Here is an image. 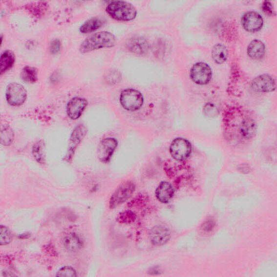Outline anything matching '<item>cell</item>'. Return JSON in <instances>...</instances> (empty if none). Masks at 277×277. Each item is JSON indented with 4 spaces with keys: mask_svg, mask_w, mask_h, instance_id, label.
<instances>
[{
    "mask_svg": "<svg viewBox=\"0 0 277 277\" xmlns=\"http://www.w3.org/2000/svg\"><path fill=\"white\" fill-rule=\"evenodd\" d=\"M88 102L86 99L81 97H75L68 102L67 106V113L68 117L72 120H77L81 117Z\"/></svg>",
    "mask_w": 277,
    "mask_h": 277,
    "instance_id": "13",
    "label": "cell"
},
{
    "mask_svg": "<svg viewBox=\"0 0 277 277\" xmlns=\"http://www.w3.org/2000/svg\"><path fill=\"white\" fill-rule=\"evenodd\" d=\"M135 188V185L132 181H127L121 184L109 199V208L115 209L125 203L133 194Z\"/></svg>",
    "mask_w": 277,
    "mask_h": 277,
    "instance_id": "4",
    "label": "cell"
},
{
    "mask_svg": "<svg viewBox=\"0 0 277 277\" xmlns=\"http://www.w3.org/2000/svg\"><path fill=\"white\" fill-rule=\"evenodd\" d=\"M156 198L160 202L166 204L173 197L174 190L172 184L168 181H163L158 186L155 192Z\"/></svg>",
    "mask_w": 277,
    "mask_h": 277,
    "instance_id": "15",
    "label": "cell"
},
{
    "mask_svg": "<svg viewBox=\"0 0 277 277\" xmlns=\"http://www.w3.org/2000/svg\"><path fill=\"white\" fill-rule=\"evenodd\" d=\"M21 77L24 82L35 83L38 80V70L35 67L26 65L21 70Z\"/></svg>",
    "mask_w": 277,
    "mask_h": 277,
    "instance_id": "22",
    "label": "cell"
},
{
    "mask_svg": "<svg viewBox=\"0 0 277 277\" xmlns=\"http://www.w3.org/2000/svg\"><path fill=\"white\" fill-rule=\"evenodd\" d=\"M213 72L209 65L204 63L195 64L190 70V78L199 85L208 84L212 79Z\"/></svg>",
    "mask_w": 277,
    "mask_h": 277,
    "instance_id": "6",
    "label": "cell"
},
{
    "mask_svg": "<svg viewBox=\"0 0 277 277\" xmlns=\"http://www.w3.org/2000/svg\"><path fill=\"white\" fill-rule=\"evenodd\" d=\"M63 242L65 248L70 252H77L83 246L81 236L75 233H70L65 235Z\"/></svg>",
    "mask_w": 277,
    "mask_h": 277,
    "instance_id": "16",
    "label": "cell"
},
{
    "mask_svg": "<svg viewBox=\"0 0 277 277\" xmlns=\"http://www.w3.org/2000/svg\"><path fill=\"white\" fill-rule=\"evenodd\" d=\"M105 21L102 18H92L85 21L80 27V32L83 34H88L97 31L102 27Z\"/></svg>",
    "mask_w": 277,
    "mask_h": 277,
    "instance_id": "18",
    "label": "cell"
},
{
    "mask_svg": "<svg viewBox=\"0 0 277 277\" xmlns=\"http://www.w3.org/2000/svg\"><path fill=\"white\" fill-rule=\"evenodd\" d=\"M256 131V125L253 119L248 118L244 120L240 128V133L242 137L250 139L254 137Z\"/></svg>",
    "mask_w": 277,
    "mask_h": 277,
    "instance_id": "19",
    "label": "cell"
},
{
    "mask_svg": "<svg viewBox=\"0 0 277 277\" xmlns=\"http://www.w3.org/2000/svg\"><path fill=\"white\" fill-rule=\"evenodd\" d=\"M27 90L21 84L17 83L10 84L7 87L6 97L7 103L12 107L22 105L26 100Z\"/></svg>",
    "mask_w": 277,
    "mask_h": 277,
    "instance_id": "7",
    "label": "cell"
},
{
    "mask_svg": "<svg viewBox=\"0 0 277 277\" xmlns=\"http://www.w3.org/2000/svg\"><path fill=\"white\" fill-rule=\"evenodd\" d=\"M62 48V43L60 40L56 39L53 40V41L50 43L49 50L50 53L52 54H57L61 50Z\"/></svg>",
    "mask_w": 277,
    "mask_h": 277,
    "instance_id": "30",
    "label": "cell"
},
{
    "mask_svg": "<svg viewBox=\"0 0 277 277\" xmlns=\"http://www.w3.org/2000/svg\"><path fill=\"white\" fill-rule=\"evenodd\" d=\"M119 102L125 110L129 112H135L143 107L144 98L142 93L138 90L127 88L121 92Z\"/></svg>",
    "mask_w": 277,
    "mask_h": 277,
    "instance_id": "3",
    "label": "cell"
},
{
    "mask_svg": "<svg viewBox=\"0 0 277 277\" xmlns=\"http://www.w3.org/2000/svg\"><path fill=\"white\" fill-rule=\"evenodd\" d=\"M170 153L174 160L182 162L190 157L192 153V145L185 138H175L170 144Z\"/></svg>",
    "mask_w": 277,
    "mask_h": 277,
    "instance_id": "5",
    "label": "cell"
},
{
    "mask_svg": "<svg viewBox=\"0 0 277 277\" xmlns=\"http://www.w3.org/2000/svg\"><path fill=\"white\" fill-rule=\"evenodd\" d=\"M77 273L75 270L70 266H64L60 269L57 273V277H77Z\"/></svg>",
    "mask_w": 277,
    "mask_h": 277,
    "instance_id": "28",
    "label": "cell"
},
{
    "mask_svg": "<svg viewBox=\"0 0 277 277\" xmlns=\"http://www.w3.org/2000/svg\"><path fill=\"white\" fill-rule=\"evenodd\" d=\"M137 219V215L132 211L127 210L121 212L117 216V221L120 224H130Z\"/></svg>",
    "mask_w": 277,
    "mask_h": 277,
    "instance_id": "24",
    "label": "cell"
},
{
    "mask_svg": "<svg viewBox=\"0 0 277 277\" xmlns=\"http://www.w3.org/2000/svg\"><path fill=\"white\" fill-rule=\"evenodd\" d=\"M117 42L112 33L103 31L90 35L85 39L80 46V51L83 53L93 52L94 50L114 47Z\"/></svg>",
    "mask_w": 277,
    "mask_h": 277,
    "instance_id": "1",
    "label": "cell"
},
{
    "mask_svg": "<svg viewBox=\"0 0 277 277\" xmlns=\"http://www.w3.org/2000/svg\"><path fill=\"white\" fill-rule=\"evenodd\" d=\"M118 146V140L114 138H106L101 141L97 150L98 157L100 162H109Z\"/></svg>",
    "mask_w": 277,
    "mask_h": 277,
    "instance_id": "9",
    "label": "cell"
},
{
    "mask_svg": "<svg viewBox=\"0 0 277 277\" xmlns=\"http://www.w3.org/2000/svg\"><path fill=\"white\" fill-rule=\"evenodd\" d=\"M241 24L246 31L257 32L263 27L264 20L259 14L254 11L245 13L241 18Z\"/></svg>",
    "mask_w": 277,
    "mask_h": 277,
    "instance_id": "10",
    "label": "cell"
},
{
    "mask_svg": "<svg viewBox=\"0 0 277 277\" xmlns=\"http://www.w3.org/2000/svg\"><path fill=\"white\" fill-rule=\"evenodd\" d=\"M228 55V49L223 44H216L212 49V57L216 64L224 63L227 60Z\"/></svg>",
    "mask_w": 277,
    "mask_h": 277,
    "instance_id": "21",
    "label": "cell"
},
{
    "mask_svg": "<svg viewBox=\"0 0 277 277\" xmlns=\"http://www.w3.org/2000/svg\"><path fill=\"white\" fill-rule=\"evenodd\" d=\"M14 133L11 128H5L1 130V142L4 146H9L12 144L14 140Z\"/></svg>",
    "mask_w": 277,
    "mask_h": 277,
    "instance_id": "26",
    "label": "cell"
},
{
    "mask_svg": "<svg viewBox=\"0 0 277 277\" xmlns=\"http://www.w3.org/2000/svg\"><path fill=\"white\" fill-rule=\"evenodd\" d=\"M12 234L9 229L3 225L0 226V245H6L11 242Z\"/></svg>",
    "mask_w": 277,
    "mask_h": 277,
    "instance_id": "27",
    "label": "cell"
},
{
    "mask_svg": "<svg viewBox=\"0 0 277 277\" xmlns=\"http://www.w3.org/2000/svg\"><path fill=\"white\" fill-rule=\"evenodd\" d=\"M204 113L205 115L209 118H213L218 113V109L213 104H207L205 106Z\"/></svg>",
    "mask_w": 277,
    "mask_h": 277,
    "instance_id": "29",
    "label": "cell"
},
{
    "mask_svg": "<svg viewBox=\"0 0 277 277\" xmlns=\"http://www.w3.org/2000/svg\"><path fill=\"white\" fill-rule=\"evenodd\" d=\"M122 73L116 69L109 70L104 78L105 83L109 85H117L122 81Z\"/></svg>",
    "mask_w": 277,
    "mask_h": 277,
    "instance_id": "25",
    "label": "cell"
},
{
    "mask_svg": "<svg viewBox=\"0 0 277 277\" xmlns=\"http://www.w3.org/2000/svg\"><path fill=\"white\" fill-rule=\"evenodd\" d=\"M87 134V128L83 124H80L73 129L69 139L68 148L65 160L69 162L71 161L73 155L79 145Z\"/></svg>",
    "mask_w": 277,
    "mask_h": 277,
    "instance_id": "8",
    "label": "cell"
},
{
    "mask_svg": "<svg viewBox=\"0 0 277 277\" xmlns=\"http://www.w3.org/2000/svg\"><path fill=\"white\" fill-rule=\"evenodd\" d=\"M16 61V57L11 50H7L1 54L0 59V73L3 74L11 69Z\"/></svg>",
    "mask_w": 277,
    "mask_h": 277,
    "instance_id": "20",
    "label": "cell"
},
{
    "mask_svg": "<svg viewBox=\"0 0 277 277\" xmlns=\"http://www.w3.org/2000/svg\"><path fill=\"white\" fill-rule=\"evenodd\" d=\"M44 147V143L42 140H40L34 144L32 148V154L34 159L42 165L45 162Z\"/></svg>",
    "mask_w": 277,
    "mask_h": 277,
    "instance_id": "23",
    "label": "cell"
},
{
    "mask_svg": "<svg viewBox=\"0 0 277 277\" xmlns=\"http://www.w3.org/2000/svg\"><path fill=\"white\" fill-rule=\"evenodd\" d=\"M126 46L129 52L140 56L147 54L150 48L148 40L137 35L130 38L126 43Z\"/></svg>",
    "mask_w": 277,
    "mask_h": 277,
    "instance_id": "12",
    "label": "cell"
},
{
    "mask_svg": "<svg viewBox=\"0 0 277 277\" xmlns=\"http://www.w3.org/2000/svg\"><path fill=\"white\" fill-rule=\"evenodd\" d=\"M106 11L110 17L119 21H133L138 15L137 10L132 4L124 1H109Z\"/></svg>",
    "mask_w": 277,
    "mask_h": 277,
    "instance_id": "2",
    "label": "cell"
},
{
    "mask_svg": "<svg viewBox=\"0 0 277 277\" xmlns=\"http://www.w3.org/2000/svg\"><path fill=\"white\" fill-rule=\"evenodd\" d=\"M263 11L269 16H274L275 14L273 4L268 1H265L262 4Z\"/></svg>",
    "mask_w": 277,
    "mask_h": 277,
    "instance_id": "31",
    "label": "cell"
},
{
    "mask_svg": "<svg viewBox=\"0 0 277 277\" xmlns=\"http://www.w3.org/2000/svg\"><path fill=\"white\" fill-rule=\"evenodd\" d=\"M251 86L255 91L269 93L274 91L276 88V83L273 77L264 74L255 78L251 82Z\"/></svg>",
    "mask_w": 277,
    "mask_h": 277,
    "instance_id": "11",
    "label": "cell"
},
{
    "mask_svg": "<svg viewBox=\"0 0 277 277\" xmlns=\"http://www.w3.org/2000/svg\"><path fill=\"white\" fill-rule=\"evenodd\" d=\"M265 50L264 43L260 40H255L249 44L247 52L251 58L259 60L264 57Z\"/></svg>",
    "mask_w": 277,
    "mask_h": 277,
    "instance_id": "17",
    "label": "cell"
},
{
    "mask_svg": "<svg viewBox=\"0 0 277 277\" xmlns=\"http://www.w3.org/2000/svg\"><path fill=\"white\" fill-rule=\"evenodd\" d=\"M170 236L169 230L164 226H155L151 230L149 234L150 242L155 246H162L167 243Z\"/></svg>",
    "mask_w": 277,
    "mask_h": 277,
    "instance_id": "14",
    "label": "cell"
}]
</instances>
